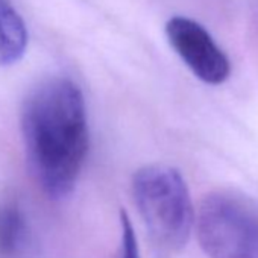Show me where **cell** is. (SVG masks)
<instances>
[{"label":"cell","mask_w":258,"mask_h":258,"mask_svg":"<svg viewBox=\"0 0 258 258\" xmlns=\"http://www.w3.org/2000/svg\"><path fill=\"white\" fill-rule=\"evenodd\" d=\"M22 131L31 169L43 190L53 199L70 195L90 146L81 88L67 78L43 82L25 103Z\"/></svg>","instance_id":"1"},{"label":"cell","mask_w":258,"mask_h":258,"mask_svg":"<svg viewBox=\"0 0 258 258\" xmlns=\"http://www.w3.org/2000/svg\"><path fill=\"white\" fill-rule=\"evenodd\" d=\"M133 195L154 244L163 252L182 249L195 225V211L179 170L166 164L139 169L133 178Z\"/></svg>","instance_id":"2"},{"label":"cell","mask_w":258,"mask_h":258,"mask_svg":"<svg viewBox=\"0 0 258 258\" xmlns=\"http://www.w3.org/2000/svg\"><path fill=\"white\" fill-rule=\"evenodd\" d=\"M196 231L210 258H258V202L234 190L213 191L199 207Z\"/></svg>","instance_id":"3"},{"label":"cell","mask_w":258,"mask_h":258,"mask_svg":"<svg viewBox=\"0 0 258 258\" xmlns=\"http://www.w3.org/2000/svg\"><path fill=\"white\" fill-rule=\"evenodd\" d=\"M166 35L173 50L202 82L219 85L229 78L231 64L228 56L196 20L175 16L166 23Z\"/></svg>","instance_id":"4"},{"label":"cell","mask_w":258,"mask_h":258,"mask_svg":"<svg viewBox=\"0 0 258 258\" xmlns=\"http://www.w3.org/2000/svg\"><path fill=\"white\" fill-rule=\"evenodd\" d=\"M28 47V29L8 0H0V67L17 62Z\"/></svg>","instance_id":"5"},{"label":"cell","mask_w":258,"mask_h":258,"mask_svg":"<svg viewBox=\"0 0 258 258\" xmlns=\"http://www.w3.org/2000/svg\"><path fill=\"white\" fill-rule=\"evenodd\" d=\"M26 232L22 210L13 202L0 205V258H13L19 253Z\"/></svg>","instance_id":"6"},{"label":"cell","mask_w":258,"mask_h":258,"mask_svg":"<svg viewBox=\"0 0 258 258\" xmlns=\"http://www.w3.org/2000/svg\"><path fill=\"white\" fill-rule=\"evenodd\" d=\"M120 250L118 258H140V249L137 243V235L134 232L131 219L126 211H120Z\"/></svg>","instance_id":"7"}]
</instances>
